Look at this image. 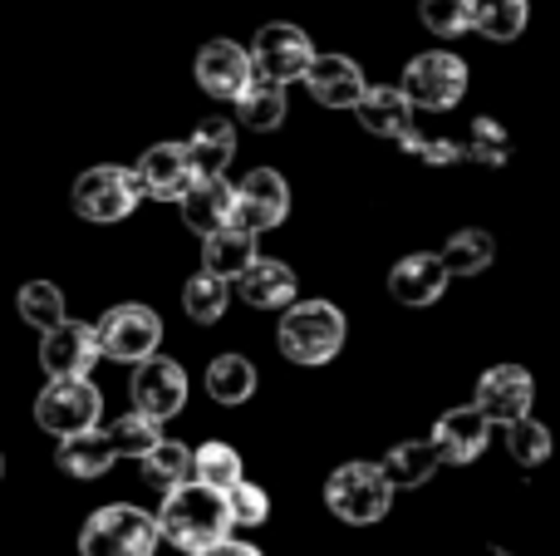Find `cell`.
I'll use <instances>...</instances> for the list:
<instances>
[{"mask_svg":"<svg viewBox=\"0 0 560 556\" xmlns=\"http://www.w3.org/2000/svg\"><path fill=\"white\" fill-rule=\"evenodd\" d=\"M158 532L163 542H173L177 552L202 556L217 542L232 537V508H226V493H212L202 483H187V488L167 493L163 508H158Z\"/></svg>","mask_w":560,"mask_h":556,"instance_id":"1","label":"cell"},{"mask_svg":"<svg viewBox=\"0 0 560 556\" xmlns=\"http://www.w3.org/2000/svg\"><path fill=\"white\" fill-rule=\"evenodd\" d=\"M325 508L349 528H374L394 508V483L378 463H339L325 483Z\"/></svg>","mask_w":560,"mask_h":556,"instance_id":"2","label":"cell"},{"mask_svg":"<svg viewBox=\"0 0 560 556\" xmlns=\"http://www.w3.org/2000/svg\"><path fill=\"white\" fill-rule=\"evenodd\" d=\"M345 345V315L335 301H295L280 315V355L290 364H329Z\"/></svg>","mask_w":560,"mask_h":556,"instance_id":"3","label":"cell"},{"mask_svg":"<svg viewBox=\"0 0 560 556\" xmlns=\"http://www.w3.org/2000/svg\"><path fill=\"white\" fill-rule=\"evenodd\" d=\"M163 532H158V518L133 502H108L79 532V552L84 556H153Z\"/></svg>","mask_w":560,"mask_h":556,"instance_id":"4","label":"cell"},{"mask_svg":"<svg viewBox=\"0 0 560 556\" xmlns=\"http://www.w3.org/2000/svg\"><path fill=\"white\" fill-rule=\"evenodd\" d=\"M98 414H104V394L89 380H49L35 399V424L55 433L59 443L74 439V433H94Z\"/></svg>","mask_w":560,"mask_h":556,"instance_id":"5","label":"cell"},{"mask_svg":"<svg viewBox=\"0 0 560 556\" xmlns=\"http://www.w3.org/2000/svg\"><path fill=\"white\" fill-rule=\"evenodd\" d=\"M94 331H98V350H104V360L133 364V370L143 360H153L158 345H163V321H158V311H148V305H138V301L104 311V321H98Z\"/></svg>","mask_w":560,"mask_h":556,"instance_id":"6","label":"cell"},{"mask_svg":"<svg viewBox=\"0 0 560 556\" xmlns=\"http://www.w3.org/2000/svg\"><path fill=\"white\" fill-rule=\"evenodd\" d=\"M69 197H74V212L84 222H124L143 202V187H138L133 167H89L74 177Z\"/></svg>","mask_w":560,"mask_h":556,"instance_id":"7","label":"cell"},{"mask_svg":"<svg viewBox=\"0 0 560 556\" xmlns=\"http://www.w3.org/2000/svg\"><path fill=\"white\" fill-rule=\"evenodd\" d=\"M252 65H256V79H271V84H295V79L310 74L315 65V45L300 25H261L252 39Z\"/></svg>","mask_w":560,"mask_h":556,"instance_id":"8","label":"cell"},{"mask_svg":"<svg viewBox=\"0 0 560 556\" xmlns=\"http://www.w3.org/2000/svg\"><path fill=\"white\" fill-rule=\"evenodd\" d=\"M404 94L413 108H453L457 99L467 94V65L447 49H433V55L408 59L404 69Z\"/></svg>","mask_w":560,"mask_h":556,"instance_id":"9","label":"cell"},{"mask_svg":"<svg viewBox=\"0 0 560 556\" xmlns=\"http://www.w3.org/2000/svg\"><path fill=\"white\" fill-rule=\"evenodd\" d=\"M98 360H104L98 331L84 321H65L39 335V364H45L49 380H89V370H94Z\"/></svg>","mask_w":560,"mask_h":556,"instance_id":"10","label":"cell"},{"mask_svg":"<svg viewBox=\"0 0 560 556\" xmlns=\"http://www.w3.org/2000/svg\"><path fill=\"white\" fill-rule=\"evenodd\" d=\"M290 212V187L276 167H252V173L236 183V227L252 236L271 232V227L285 222Z\"/></svg>","mask_w":560,"mask_h":556,"instance_id":"11","label":"cell"},{"mask_svg":"<svg viewBox=\"0 0 560 556\" xmlns=\"http://www.w3.org/2000/svg\"><path fill=\"white\" fill-rule=\"evenodd\" d=\"M532 399H536V380L522 370V364H497L477 380V399L472 409L482 414L487 424H516L532 419Z\"/></svg>","mask_w":560,"mask_h":556,"instance_id":"12","label":"cell"},{"mask_svg":"<svg viewBox=\"0 0 560 556\" xmlns=\"http://www.w3.org/2000/svg\"><path fill=\"white\" fill-rule=\"evenodd\" d=\"M183 404H187V374L177 360L153 355V360H143L133 370V409L138 414L167 424L173 414H183Z\"/></svg>","mask_w":560,"mask_h":556,"instance_id":"13","label":"cell"},{"mask_svg":"<svg viewBox=\"0 0 560 556\" xmlns=\"http://www.w3.org/2000/svg\"><path fill=\"white\" fill-rule=\"evenodd\" d=\"M252 79H256L252 49H242L236 39H207V45L197 49V84L212 99H232L236 104Z\"/></svg>","mask_w":560,"mask_h":556,"instance_id":"14","label":"cell"},{"mask_svg":"<svg viewBox=\"0 0 560 556\" xmlns=\"http://www.w3.org/2000/svg\"><path fill=\"white\" fill-rule=\"evenodd\" d=\"M138 187L143 197L153 202H183L192 193L197 173H192V158H187V143H153L143 158H138Z\"/></svg>","mask_w":560,"mask_h":556,"instance_id":"15","label":"cell"},{"mask_svg":"<svg viewBox=\"0 0 560 556\" xmlns=\"http://www.w3.org/2000/svg\"><path fill=\"white\" fill-rule=\"evenodd\" d=\"M433 449H438V459L447 463V468H467V463H477L482 459V449H487V439H492V424L482 419V414L467 404V409H447L443 419L433 424Z\"/></svg>","mask_w":560,"mask_h":556,"instance_id":"16","label":"cell"},{"mask_svg":"<svg viewBox=\"0 0 560 556\" xmlns=\"http://www.w3.org/2000/svg\"><path fill=\"white\" fill-rule=\"evenodd\" d=\"M305 89H310V99L325 108H359L369 94L364 69L349 55H315V65H310V74H305Z\"/></svg>","mask_w":560,"mask_h":556,"instance_id":"17","label":"cell"},{"mask_svg":"<svg viewBox=\"0 0 560 556\" xmlns=\"http://www.w3.org/2000/svg\"><path fill=\"white\" fill-rule=\"evenodd\" d=\"M183 222L192 227L197 236H217L226 227H236V187L226 177H197L192 193L183 197Z\"/></svg>","mask_w":560,"mask_h":556,"instance_id":"18","label":"cell"},{"mask_svg":"<svg viewBox=\"0 0 560 556\" xmlns=\"http://www.w3.org/2000/svg\"><path fill=\"white\" fill-rule=\"evenodd\" d=\"M443 291H447V266L433 252H413L404 262H394V271H388V296L398 305H433Z\"/></svg>","mask_w":560,"mask_h":556,"instance_id":"19","label":"cell"},{"mask_svg":"<svg viewBox=\"0 0 560 556\" xmlns=\"http://www.w3.org/2000/svg\"><path fill=\"white\" fill-rule=\"evenodd\" d=\"M236 291H242V301L256 305V311H290V305H295V271H290L285 262L261 256V262L236 281Z\"/></svg>","mask_w":560,"mask_h":556,"instance_id":"20","label":"cell"},{"mask_svg":"<svg viewBox=\"0 0 560 556\" xmlns=\"http://www.w3.org/2000/svg\"><path fill=\"white\" fill-rule=\"evenodd\" d=\"M354 114L374 138H394V143H404V138L413 134V104H408L404 89H369L364 104H359Z\"/></svg>","mask_w":560,"mask_h":556,"instance_id":"21","label":"cell"},{"mask_svg":"<svg viewBox=\"0 0 560 556\" xmlns=\"http://www.w3.org/2000/svg\"><path fill=\"white\" fill-rule=\"evenodd\" d=\"M187 158H192L197 177H222L226 163L236 158V128L232 118H202L187 138Z\"/></svg>","mask_w":560,"mask_h":556,"instance_id":"22","label":"cell"},{"mask_svg":"<svg viewBox=\"0 0 560 556\" xmlns=\"http://www.w3.org/2000/svg\"><path fill=\"white\" fill-rule=\"evenodd\" d=\"M256 262H261V256H256V236L242 232V227H226V232L202 242V271L222 276V281H242Z\"/></svg>","mask_w":560,"mask_h":556,"instance_id":"23","label":"cell"},{"mask_svg":"<svg viewBox=\"0 0 560 556\" xmlns=\"http://www.w3.org/2000/svg\"><path fill=\"white\" fill-rule=\"evenodd\" d=\"M114 443H108V433L104 429H94V433H74V439H65L59 443V453H55V463H59V473H69V478H104L108 468H114Z\"/></svg>","mask_w":560,"mask_h":556,"instance_id":"24","label":"cell"},{"mask_svg":"<svg viewBox=\"0 0 560 556\" xmlns=\"http://www.w3.org/2000/svg\"><path fill=\"white\" fill-rule=\"evenodd\" d=\"M378 468H384V478L394 483V488H423V483L443 468V459H438L433 439H418V443H398V449H388V459L378 463Z\"/></svg>","mask_w":560,"mask_h":556,"instance_id":"25","label":"cell"},{"mask_svg":"<svg viewBox=\"0 0 560 556\" xmlns=\"http://www.w3.org/2000/svg\"><path fill=\"white\" fill-rule=\"evenodd\" d=\"M207 394H212L217 404H246L256 394V364L246 360V355H217L212 364H207Z\"/></svg>","mask_w":560,"mask_h":556,"instance_id":"26","label":"cell"},{"mask_svg":"<svg viewBox=\"0 0 560 556\" xmlns=\"http://www.w3.org/2000/svg\"><path fill=\"white\" fill-rule=\"evenodd\" d=\"M492 256H497V242L482 227H463V232H453L443 246L447 276H482L487 266H492Z\"/></svg>","mask_w":560,"mask_h":556,"instance_id":"27","label":"cell"},{"mask_svg":"<svg viewBox=\"0 0 560 556\" xmlns=\"http://www.w3.org/2000/svg\"><path fill=\"white\" fill-rule=\"evenodd\" d=\"M236 118L256 134H271V128L285 124V89L271 84V79H252L246 94L236 99Z\"/></svg>","mask_w":560,"mask_h":556,"instance_id":"28","label":"cell"},{"mask_svg":"<svg viewBox=\"0 0 560 556\" xmlns=\"http://www.w3.org/2000/svg\"><path fill=\"white\" fill-rule=\"evenodd\" d=\"M143 483H148V488H158L163 498H167V493H177V488H187V483H192V453H187L183 443L163 439L143 459Z\"/></svg>","mask_w":560,"mask_h":556,"instance_id":"29","label":"cell"},{"mask_svg":"<svg viewBox=\"0 0 560 556\" xmlns=\"http://www.w3.org/2000/svg\"><path fill=\"white\" fill-rule=\"evenodd\" d=\"M192 483H202V488L212 493H232L242 478V453L232 449V443H202V449L192 453Z\"/></svg>","mask_w":560,"mask_h":556,"instance_id":"30","label":"cell"},{"mask_svg":"<svg viewBox=\"0 0 560 556\" xmlns=\"http://www.w3.org/2000/svg\"><path fill=\"white\" fill-rule=\"evenodd\" d=\"M532 20V5L526 0H472V30L487 39H516Z\"/></svg>","mask_w":560,"mask_h":556,"instance_id":"31","label":"cell"},{"mask_svg":"<svg viewBox=\"0 0 560 556\" xmlns=\"http://www.w3.org/2000/svg\"><path fill=\"white\" fill-rule=\"evenodd\" d=\"M104 433H108V443H114L118 459H138V463H143L148 453L163 443V424L148 419V414H138V409L124 414V419H114Z\"/></svg>","mask_w":560,"mask_h":556,"instance_id":"32","label":"cell"},{"mask_svg":"<svg viewBox=\"0 0 560 556\" xmlns=\"http://www.w3.org/2000/svg\"><path fill=\"white\" fill-rule=\"evenodd\" d=\"M15 305H20V321L35 325L39 335L69 321V315H65V291H59L55 281H30V286H20Z\"/></svg>","mask_w":560,"mask_h":556,"instance_id":"33","label":"cell"},{"mask_svg":"<svg viewBox=\"0 0 560 556\" xmlns=\"http://www.w3.org/2000/svg\"><path fill=\"white\" fill-rule=\"evenodd\" d=\"M226 296H232V286H226L222 276H212V271H197L192 281L183 286V311L192 315L197 325H212V321H222V311H226Z\"/></svg>","mask_w":560,"mask_h":556,"instance_id":"34","label":"cell"},{"mask_svg":"<svg viewBox=\"0 0 560 556\" xmlns=\"http://www.w3.org/2000/svg\"><path fill=\"white\" fill-rule=\"evenodd\" d=\"M463 158H472V163H482V167H506V158H512V134L487 114L472 118V134H467V143H463Z\"/></svg>","mask_w":560,"mask_h":556,"instance_id":"35","label":"cell"},{"mask_svg":"<svg viewBox=\"0 0 560 556\" xmlns=\"http://www.w3.org/2000/svg\"><path fill=\"white\" fill-rule=\"evenodd\" d=\"M506 449H512V459L522 468H541L551 459V433L536 419H516V424H506Z\"/></svg>","mask_w":560,"mask_h":556,"instance_id":"36","label":"cell"},{"mask_svg":"<svg viewBox=\"0 0 560 556\" xmlns=\"http://www.w3.org/2000/svg\"><path fill=\"white\" fill-rule=\"evenodd\" d=\"M418 15H423V25L433 30V35L453 39V35H467V30H472V0H423Z\"/></svg>","mask_w":560,"mask_h":556,"instance_id":"37","label":"cell"},{"mask_svg":"<svg viewBox=\"0 0 560 556\" xmlns=\"http://www.w3.org/2000/svg\"><path fill=\"white\" fill-rule=\"evenodd\" d=\"M226 508H232V528H261V522L271 518V498H266V488H256V483H236V488L226 493Z\"/></svg>","mask_w":560,"mask_h":556,"instance_id":"38","label":"cell"},{"mask_svg":"<svg viewBox=\"0 0 560 556\" xmlns=\"http://www.w3.org/2000/svg\"><path fill=\"white\" fill-rule=\"evenodd\" d=\"M404 153L423 158L428 167H453V163H463V143H453V138H423V134H408V138H404Z\"/></svg>","mask_w":560,"mask_h":556,"instance_id":"39","label":"cell"},{"mask_svg":"<svg viewBox=\"0 0 560 556\" xmlns=\"http://www.w3.org/2000/svg\"><path fill=\"white\" fill-rule=\"evenodd\" d=\"M202 556H261V547H252V542H236V537H226V542H217L212 552H202Z\"/></svg>","mask_w":560,"mask_h":556,"instance_id":"40","label":"cell"},{"mask_svg":"<svg viewBox=\"0 0 560 556\" xmlns=\"http://www.w3.org/2000/svg\"><path fill=\"white\" fill-rule=\"evenodd\" d=\"M0 473H5V459H0Z\"/></svg>","mask_w":560,"mask_h":556,"instance_id":"41","label":"cell"}]
</instances>
